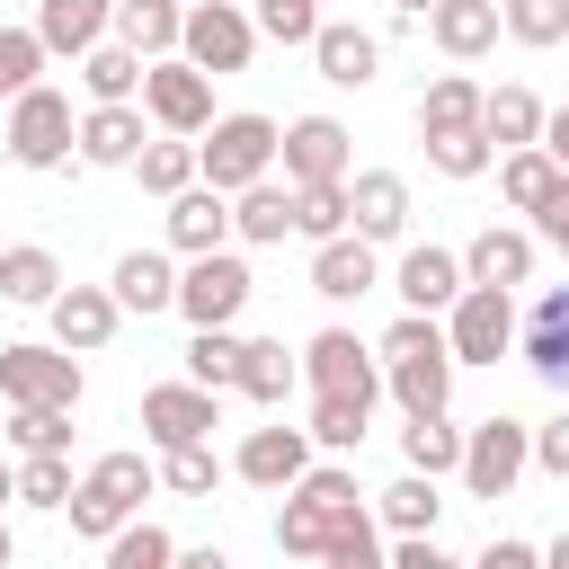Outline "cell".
I'll list each match as a JSON object with an SVG mask.
<instances>
[{
	"instance_id": "6da1fadb",
	"label": "cell",
	"mask_w": 569,
	"mask_h": 569,
	"mask_svg": "<svg viewBox=\"0 0 569 569\" xmlns=\"http://www.w3.org/2000/svg\"><path fill=\"white\" fill-rule=\"evenodd\" d=\"M151 489H160V462H142V453L124 445V453H98V462L71 480L62 516H71V533H80V542H107V533H116V525L151 498Z\"/></svg>"
},
{
	"instance_id": "7a4b0ae2",
	"label": "cell",
	"mask_w": 569,
	"mask_h": 569,
	"mask_svg": "<svg viewBox=\"0 0 569 569\" xmlns=\"http://www.w3.org/2000/svg\"><path fill=\"white\" fill-rule=\"evenodd\" d=\"M276 133H284V124H276V116H249V107H240V116H213V124L196 133V178L222 187V196H240L249 178L276 169Z\"/></svg>"
},
{
	"instance_id": "3957f363",
	"label": "cell",
	"mask_w": 569,
	"mask_h": 569,
	"mask_svg": "<svg viewBox=\"0 0 569 569\" xmlns=\"http://www.w3.org/2000/svg\"><path fill=\"white\" fill-rule=\"evenodd\" d=\"M249 293H258V276H249V258L222 240V249H196L187 267H178V320L187 329H213V320H240L249 311Z\"/></svg>"
},
{
	"instance_id": "277c9868",
	"label": "cell",
	"mask_w": 569,
	"mask_h": 569,
	"mask_svg": "<svg viewBox=\"0 0 569 569\" xmlns=\"http://www.w3.org/2000/svg\"><path fill=\"white\" fill-rule=\"evenodd\" d=\"M525 471H533V427H525V418L489 409L480 427H462V462H453V480H462L471 498H507Z\"/></svg>"
},
{
	"instance_id": "5b68a950",
	"label": "cell",
	"mask_w": 569,
	"mask_h": 569,
	"mask_svg": "<svg viewBox=\"0 0 569 569\" xmlns=\"http://www.w3.org/2000/svg\"><path fill=\"white\" fill-rule=\"evenodd\" d=\"M71 124H80L71 98H62L53 80H27V89L9 98V142H0V151H9L18 169H62V160H71Z\"/></svg>"
},
{
	"instance_id": "8992f818",
	"label": "cell",
	"mask_w": 569,
	"mask_h": 569,
	"mask_svg": "<svg viewBox=\"0 0 569 569\" xmlns=\"http://www.w3.org/2000/svg\"><path fill=\"white\" fill-rule=\"evenodd\" d=\"M80 391H89V373H80L71 347H53V338H9V347H0V400L80 409Z\"/></svg>"
},
{
	"instance_id": "52a82bcc",
	"label": "cell",
	"mask_w": 569,
	"mask_h": 569,
	"mask_svg": "<svg viewBox=\"0 0 569 569\" xmlns=\"http://www.w3.org/2000/svg\"><path fill=\"white\" fill-rule=\"evenodd\" d=\"M445 347H453V365H498L516 347V293L507 284H462L445 302Z\"/></svg>"
},
{
	"instance_id": "ba28073f",
	"label": "cell",
	"mask_w": 569,
	"mask_h": 569,
	"mask_svg": "<svg viewBox=\"0 0 569 569\" xmlns=\"http://www.w3.org/2000/svg\"><path fill=\"white\" fill-rule=\"evenodd\" d=\"M142 116L160 133H204L213 124V71H196L187 53H151L142 62Z\"/></svg>"
},
{
	"instance_id": "9c48e42d",
	"label": "cell",
	"mask_w": 569,
	"mask_h": 569,
	"mask_svg": "<svg viewBox=\"0 0 569 569\" xmlns=\"http://www.w3.org/2000/svg\"><path fill=\"white\" fill-rule=\"evenodd\" d=\"M178 53L196 62V71H249V53H258V18L240 9V0H196L187 9V27H178Z\"/></svg>"
},
{
	"instance_id": "30bf717a",
	"label": "cell",
	"mask_w": 569,
	"mask_h": 569,
	"mask_svg": "<svg viewBox=\"0 0 569 569\" xmlns=\"http://www.w3.org/2000/svg\"><path fill=\"white\" fill-rule=\"evenodd\" d=\"M276 160H284V187H311V178H347L356 169V133L338 116H293L276 133Z\"/></svg>"
},
{
	"instance_id": "8fae6325",
	"label": "cell",
	"mask_w": 569,
	"mask_h": 569,
	"mask_svg": "<svg viewBox=\"0 0 569 569\" xmlns=\"http://www.w3.org/2000/svg\"><path fill=\"white\" fill-rule=\"evenodd\" d=\"M302 382L311 391H347V400H382V356L356 329H320L302 347Z\"/></svg>"
},
{
	"instance_id": "7c38bea8",
	"label": "cell",
	"mask_w": 569,
	"mask_h": 569,
	"mask_svg": "<svg viewBox=\"0 0 569 569\" xmlns=\"http://www.w3.org/2000/svg\"><path fill=\"white\" fill-rule=\"evenodd\" d=\"M142 133H151V116H142V98H89V116L71 124V151H80L89 169H133V151H142Z\"/></svg>"
},
{
	"instance_id": "4fadbf2b",
	"label": "cell",
	"mask_w": 569,
	"mask_h": 569,
	"mask_svg": "<svg viewBox=\"0 0 569 569\" xmlns=\"http://www.w3.org/2000/svg\"><path fill=\"white\" fill-rule=\"evenodd\" d=\"M373 284H382V249H373L365 231L311 240V293H320V302H365Z\"/></svg>"
},
{
	"instance_id": "5bb4252c",
	"label": "cell",
	"mask_w": 569,
	"mask_h": 569,
	"mask_svg": "<svg viewBox=\"0 0 569 569\" xmlns=\"http://www.w3.org/2000/svg\"><path fill=\"white\" fill-rule=\"evenodd\" d=\"M213 427H222V391H204V382H151L142 391V436L151 445H196Z\"/></svg>"
},
{
	"instance_id": "9a60e30c",
	"label": "cell",
	"mask_w": 569,
	"mask_h": 569,
	"mask_svg": "<svg viewBox=\"0 0 569 569\" xmlns=\"http://www.w3.org/2000/svg\"><path fill=\"white\" fill-rule=\"evenodd\" d=\"M311 62H320L329 89H373L382 80V36L356 27V18H320L311 27Z\"/></svg>"
},
{
	"instance_id": "2e32d148",
	"label": "cell",
	"mask_w": 569,
	"mask_h": 569,
	"mask_svg": "<svg viewBox=\"0 0 569 569\" xmlns=\"http://www.w3.org/2000/svg\"><path fill=\"white\" fill-rule=\"evenodd\" d=\"M44 320H53V347H71V356H98V347L116 338L124 302H116L107 284H71V276H62V293L44 302Z\"/></svg>"
},
{
	"instance_id": "e0dca14e",
	"label": "cell",
	"mask_w": 569,
	"mask_h": 569,
	"mask_svg": "<svg viewBox=\"0 0 569 569\" xmlns=\"http://www.w3.org/2000/svg\"><path fill=\"white\" fill-rule=\"evenodd\" d=\"M231 471L249 480V489H293L302 471H311V427H249L240 436V453H231Z\"/></svg>"
},
{
	"instance_id": "ac0fdd59",
	"label": "cell",
	"mask_w": 569,
	"mask_h": 569,
	"mask_svg": "<svg viewBox=\"0 0 569 569\" xmlns=\"http://www.w3.org/2000/svg\"><path fill=\"white\" fill-rule=\"evenodd\" d=\"M516 347H525V373H533L542 391H560V400H569V284L533 293V320L516 329Z\"/></svg>"
},
{
	"instance_id": "d6986e66",
	"label": "cell",
	"mask_w": 569,
	"mask_h": 569,
	"mask_svg": "<svg viewBox=\"0 0 569 569\" xmlns=\"http://www.w3.org/2000/svg\"><path fill=\"white\" fill-rule=\"evenodd\" d=\"M347 231H365L373 249L409 231V178L400 169H347Z\"/></svg>"
},
{
	"instance_id": "ffe728a7",
	"label": "cell",
	"mask_w": 569,
	"mask_h": 569,
	"mask_svg": "<svg viewBox=\"0 0 569 569\" xmlns=\"http://www.w3.org/2000/svg\"><path fill=\"white\" fill-rule=\"evenodd\" d=\"M533 258H542V240L533 231H516V222H489V231H471V249H462V284H525L533 276Z\"/></svg>"
},
{
	"instance_id": "44dd1931",
	"label": "cell",
	"mask_w": 569,
	"mask_h": 569,
	"mask_svg": "<svg viewBox=\"0 0 569 569\" xmlns=\"http://www.w3.org/2000/svg\"><path fill=\"white\" fill-rule=\"evenodd\" d=\"M391 293H400V311H445V302L462 293V249H436V240L400 249V267H391Z\"/></svg>"
},
{
	"instance_id": "7402d4cb",
	"label": "cell",
	"mask_w": 569,
	"mask_h": 569,
	"mask_svg": "<svg viewBox=\"0 0 569 569\" xmlns=\"http://www.w3.org/2000/svg\"><path fill=\"white\" fill-rule=\"evenodd\" d=\"M222 240H231V196L204 187V178H187V187L169 196V249L196 258V249H222Z\"/></svg>"
},
{
	"instance_id": "603a6c76",
	"label": "cell",
	"mask_w": 569,
	"mask_h": 569,
	"mask_svg": "<svg viewBox=\"0 0 569 569\" xmlns=\"http://www.w3.org/2000/svg\"><path fill=\"white\" fill-rule=\"evenodd\" d=\"M453 347H409V356H382V391L400 409H445L453 400Z\"/></svg>"
},
{
	"instance_id": "cb8c5ba5",
	"label": "cell",
	"mask_w": 569,
	"mask_h": 569,
	"mask_svg": "<svg viewBox=\"0 0 569 569\" xmlns=\"http://www.w3.org/2000/svg\"><path fill=\"white\" fill-rule=\"evenodd\" d=\"M107 293L124 302V311H169L178 302V249H124L116 258V276H107Z\"/></svg>"
},
{
	"instance_id": "d4e9b609",
	"label": "cell",
	"mask_w": 569,
	"mask_h": 569,
	"mask_svg": "<svg viewBox=\"0 0 569 569\" xmlns=\"http://www.w3.org/2000/svg\"><path fill=\"white\" fill-rule=\"evenodd\" d=\"M427 36H436L445 62H480L507 27H498V0H436V9H427Z\"/></svg>"
},
{
	"instance_id": "484cf974",
	"label": "cell",
	"mask_w": 569,
	"mask_h": 569,
	"mask_svg": "<svg viewBox=\"0 0 569 569\" xmlns=\"http://www.w3.org/2000/svg\"><path fill=\"white\" fill-rule=\"evenodd\" d=\"M107 27H116V0H36V36L53 62H80Z\"/></svg>"
},
{
	"instance_id": "4316f807",
	"label": "cell",
	"mask_w": 569,
	"mask_h": 569,
	"mask_svg": "<svg viewBox=\"0 0 569 569\" xmlns=\"http://www.w3.org/2000/svg\"><path fill=\"white\" fill-rule=\"evenodd\" d=\"M293 231V187L267 169V178H249L240 196H231V240H258V249H276Z\"/></svg>"
},
{
	"instance_id": "83f0119b",
	"label": "cell",
	"mask_w": 569,
	"mask_h": 569,
	"mask_svg": "<svg viewBox=\"0 0 569 569\" xmlns=\"http://www.w3.org/2000/svg\"><path fill=\"white\" fill-rule=\"evenodd\" d=\"M302 382V356H284V338H240V400H258V409H284V391Z\"/></svg>"
},
{
	"instance_id": "f1b7e54d",
	"label": "cell",
	"mask_w": 569,
	"mask_h": 569,
	"mask_svg": "<svg viewBox=\"0 0 569 569\" xmlns=\"http://www.w3.org/2000/svg\"><path fill=\"white\" fill-rule=\"evenodd\" d=\"M62 293V258L44 249V240H18V249H0V302H18V311H44Z\"/></svg>"
},
{
	"instance_id": "f546056e",
	"label": "cell",
	"mask_w": 569,
	"mask_h": 569,
	"mask_svg": "<svg viewBox=\"0 0 569 569\" xmlns=\"http://www.w3.org/2000/svg\"><path fill=\"white\" fill-rule=\"evenodd\" d=\"M480 133H489L498 151H516V142H542V98H533L525 80H498V89H480Z\"/></svg>"
},
{
	"instance_id": "4dcf8cb0",
	"label": "cell",
	"mask_w": 569,
	"mask_h": 569,
	"mask_svg": "<svg viewBox=\"0 0 569 569\" xmlns=\"http://www.w3.org/2000/svg\"><path fill=\"white\" fill-rule=\"evenodd\" d=\"M178 27H187L178 0H116V27H107V36L133 44V53L151 62V53H178Z\"/></svg>"
},
{
	"instance_id": "1f68e13d",
	"label": "cell",
	"mask_w": 569,
	"mask_h": 569,
	"mask_svg": "<svg viewBox=\"0 0 569 569\" xmlns=\"http://www.w3.org/2000/svg\"><path fill=\"white\" fill-rule=\"evenodd\" d=\"M133 178H142V196H160V204H169V196L196 178V133H142Z\"/></svg>"
},
{
	"instance_id": "d6a6232c",
	"label": "cell",
	"mask_w": 569,
	"mask_h": 569,
	"mask_svg": "<svg viewBox=\"0 0 569 569\" xmlns=\"http://www.w3.org/2000/svg\"><path fill=\"white\" fill-rule=\"evenodd\" d=\"M311 445L320 453H356L365 436H373V400H347V391H311Z\"/></svg>"
},
{
	"instance_id": "836d02e7",
	"label": "cell",
	"mask_w": 569,
	"mask_h": 569,
	"mask_svg": "<svg viewBox=\"0 0 569 569\" xmlns=\"http://www.w3.org/2000/svg\"><path fill=\"white\" fill-rule=\"evenodd\" d=\"M400 462H409V471H436V480H445V471L462 462V427H453L445 409H409V427H400Z\"/></svg>"
},
{
	"instance_id": "e575fe53",
	"label": "cell",
	"mask_w": 569,
	"mask_h": 569,
	"mask_svg": "<svg viewBox=\"0 0 569 569\" xmlns=\"http://www.w3.org/2000/svg\"><path fill=\"white\" fill-rule=\"evenodd\" d=\"M373 516H382L391 533H436V516H445V498H436V471H400V480L373 498Z\"/></svg>"
},
{
	"instance_id": "d590c367",
	"label": "cell",
	"mask_w": 569,
	"mask_h": 569,
	"mask_svg": "<svg viewBox=\"0 0 569 569\" xmlns=\"http://www.w3.org/2000/svg\"><path fill=\"white\" fill-rule=\"evenodd\" d=\"M453 124H480V80L471 71H436L427 98H418V133H453Z\"/></svg>"
},
{
	"instance_id": "8d00e7d4",
	"label": "cell",
	"mask_w": 569,
	"mask_h": 569,
	"mask_svg": "<svg viewBox=\"0 0 569 569\" xmlns=\"http://www.w3.org/2000/svg\"><path fill=\"white\" fill-rule=\"evenodd\" d=\"M222 453H213V436H196V445H160V489H178V498H213L222 489Z\"/></svg>"
},
{
	"instance_id": "74e56055",
	"label": "cell",
	"mask_w": 569,
	"mask_h": 569,
	"mask_svg": "<svg viewBox=\"0 0 569 569\" xmlns=\"http://www.w3.org/2000/svg\"><path fill=\"white\" fill-rule=\"evenodd\" d=\"M347 507H356V498H347ZM329 516H338V507H320V498L284 489V507H276V551H284V560H320V542H329Z\"/></svg>"
},
{
	"instance_id": "f35d334b",
	"label": "cell",
	"mask_w": 569,
	"mask_h": 569,
	"mask_svg": "<svg viewBox=\"0 0 569 569\" xmlns=\"http://www.w3.org/2000/svg\"><path fill=\"white\" fill-rule=\"evenodd\" d=\"M320 560H329V569H373V560H382V525H373V507H365V498L329 516V542H320Z\"/></svg>"
},
{
	"instance_id": "ab89813d",
	"label": "cell",
	"mask_w": 569,
	"mask_h": 569,
	"mask_svg": "<svg viewBox=\"0 0 569 569\" xmlns=\"http://www.w3.org/2000/svg\"><path fill=\"white\" fill-rule=\"evenodd\" d=\"M80 89H89V98H142V53L98 36V44L80 53Z\"/></svg>"
},
{
	"instance_id": "60d3db41",
	"label": "cell",
	"mask_w": 569,
	"mask_h": 569,
	"mask_svg": "<svg viewBox=\"0 0 569 569\" xmlns=\"http://www.w3.org/2000/svg\"><path fill=\"white\" fill-rule=\"evenodd\" d=\"M551 178H560V160H551L542 142H516V151H498V196H507L516 213H533Z\"/></svg>"
},
{
	"instance_id": "b9f144b4",
	"label": "cell",
	"mask_w": 569,
	"mask_h": 569,
	"mask_svg": "<svg viewBox=\"0 0 569 569\" xmlns=\"http://www.w3.org/2000/svg\"><path fill=\"white\" fill-rule=\"evenodd\" d=\"M187 382H204V391H231L240 382V329L231 320H213V329L187 338Z\"/></svg>"
},
{
	"instance_id": "7bdbcfd3",
	"label": "cell",
	"mask_w": 569,
	"mask_h": 569,
	"mask_svg": "<svg viewBox=\"0 0 569 569\" xmlns=\"http://www.w3.org/2000/svg\"><path fill=\"white\" fill-rule=\"evenodd\" d=\"M98 551H107V569H169V560H178V533L142 525V507H133V516H124V525H116Z\"/></svg>"
},
{
	"instance_id": "ee69618b",
	"label": "cell",
	"mask_w": 569,
	"mask_h": 569,
	"mask_svg": "<svg viewBox=\"0 0 569 569\" xmlns=\"http://www.w3.org/2000/svg\"><path fill=\"white\" fill-rule=\"evenodd\" d=\"M427 142V169L436 178H480L489 160H498V142L480 133V124H453V133H418Z\"/></svg>"
},
{
	"instance_id": "f6af8a7d",
	"label": "cell",
	"mask_w": 569,
	"mask_h": 569,
	"mask_svg": "<svg viewBox=\"0 0 569 569\" xmlns=\"http://www.w3.org/2000/svg\"><path fill=\"white\" fill-rule=\"evenodd\" d=\"M9 445H18V453H71V409L9 400Z\"/></svg>"
},
{
	"instance_id": "bcb514c9",
	"label": "cell",
	"mask_w": 569,
	"mask_h": 569,
	"mask_svg": "<svg viewBox=\"0 0 569 569\" xmlns=\"http://www.w3.org/2000/svg\"><path fill=\"white\" fill-rule=\"evenodd\" d=\"M62 498H71V453H18V507L62 516Z\"/></svg>"
},
{
	"instance_id": "7dc6e473",
	"label": "cell",
	"mask_w": 569,
	"mask_h": 569,
	"mask_svg": "<svg viewBox=\"0 0 569 569\" xmlns=\"http://www.w3.org/2000/svg\"><path fill=\"white\" fill-rule=\"evenodd\" d=\"M293 231H302V240L347 231V178H311V187H293Z\"/></svg>"
},
{
	"instance_id": "c3c4849f",
	"label": "cell",
	"mask_w": 569,
	"mask_h": 569,
	"mask_svg": "<svg viewBox=\"0 0 569 569\" xmlns=\"http://www.w3.org/2000/svg\"><path fill=\"white\" fill-rule=\"evenodd\" d=\"M498 27H507L516 44H533V53H542V44H560V36H569V0H498Z\"/></svg>"
},
{
	"instance_id": "681fc988",
	"label": "cell",
	"mask_w": 569,
	"mask_h": 569,
	"mask_svg": "<svg viewBox=\"0 0 569 569\" xmlns=\"http://www.w3.org/2000/svg\"><path fill=\"white\" fill-rule=\"evenodd\" d=\"M44 62H53V53H44L36 27H0V98H18L27 80H44Z\"/></svg>"
},
{
	"instance_id": "f907efd6",
	"label": "cell",
	"mask_w": 569,
	"mask_h": 569,
	"mask_svg": "<svg viewBox=\"0 0 569 569\" xmlns=\"http://www.w3.org/2000/svg\"><path fill=\"white\" fill-rule=\"evenodd\" d=\"M320 27V0H258V36L267 44H311Z\"/></svg>"
},
{
	"instance_id": "816d5d0a",
	"label": "cell",
	"mask_w": 569,
	"mask_h": 569,
	"mask_svg": "<svg viewBox=\"0 0 569 569\" xmlns=\"http://www.w3.org/2000/svg\"><path fill=\"white\" fill-rule=\"evenodd\" d=\"M533 240H551V249L569 258V169L542 187V204H533Z\"/></svg>"
},
{
	"instance_id": "f5cc1de1",
	"label": "cell",
	"mask_w": 569,
	"mask_h": 569,
	"mask_svg": "<svg viewBox=\"0 0 569 569\" xmlns=\"http://www.w3.org/2000/svg\"><path fill=\"white\" fill-rule=\"evenodd\" d=\"M533 471H551V480H569V409L533 427Z\"/></svg>"
},
{
	"instance_id": "db71d44e",
	"label": "cell",
	"mask_w": 569,
	"mask_h": 569,
	"mask_svg": "<svg viewBox=\"0 0 569 569\" xmlns=\"http://www.w3.org/2000/svg\"><path fill=\"white\" fill-rule=\"evenodd\" d=\"M391 569H453L436 533H391Z\"/></svg>"
},
{
	"instance_id": "11a10c76",
	"label": "cell",
	"mask_w": 569,
	"mask_h": 569,
	"mask_svg": "<svg viewBox=\"0 0 569 569\" xmlns=\"http://www.w3.org/2000/svg\"><path fill=\"white\" fill-rule=\"evenodd\" d=\"M542 560V542H516V533H489V551H480V569H533Z\"/></svg>"
},
{
	"instance_id": "9f6ffc18",
	"label": "cell",
	"mask_w": 569,
	"mask_h": 569,
	"mask_svg": "<svg viewBox=\"0 0 569 569\" xmlns=\"http://www.w3.org/2000/svg\"><path fill=\"white\" fill-rule=\"evenodd\" d=\"M542 151L569 169V107H542Z\"/></svg>"
},
{
	"instance_id": "6f0895ef",
	"label": "cell",
	"mask_w": 569,
	"mask_h": 569,
	"mask_svg": "<svg viewBox=\"0 0 569 569\" xmlns=\"http://www.w3.org/2000/svg\"><path fill=\"white\" fill-rule=\"evenodd\" d=\"M542 560H551V569H569V533H551V542H542Z\"/></svg>"
},
{
	"instance_id": "680465c9",
	"label": "cell",
	"mask_w": 569,
	"mask_h": 569,
	"mask_svg": "<svg viewBox=\"0 0 569 569\" xmlns=\"http://www.w3.org/2000/svg\"><path fill=\"white\" fill-rule=\"evenodd\" d=\"M9 560H18V533H9V516H0V569H9Z\"/></svg>"
},
{
	"instance_id": "91938a15",
	"label": "cell",
	"mask_w": 569,
	"mask_h": 569,
	"mask_svg": "<svg viewBox=\"0 0 569 569\" xmlns=\"http://www.w3.org/2000/svg\"><path fill=\"white\" fill-rule=\"evenodd\" d=\"M0 498H18V462L9 453H0Z\"/></svg>"
},
{
	"instance_id": "94428289",
	"label": "cell",
	"mask_w": 569,
	"mask_h": 569,
	"mask_svg": "<svg viewBox=\"0 0 569 569\" xmlns=\"http://www.w3.org/2000/svg\"><path fill=\"white\" fill-rule=\"evenodd\" d=\"M427 9H436V0H391V18H427Z\"/></svg>"
}]
</instances>
